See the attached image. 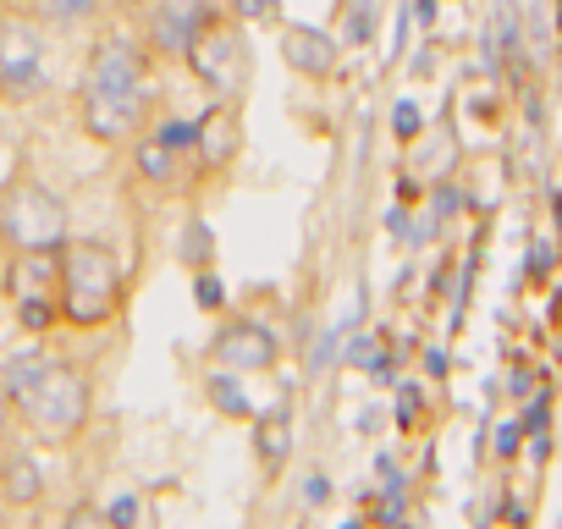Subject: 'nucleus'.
I'll return each instance as SVG.
<instances>
[{
	"label": "nucleus",
	"instance_id": "nucleus-1",
	"mask_svg": "<svg viewBox=\"0 0 562 529\" xmlns=\"http://www.w3.org/2000/svg\"><path fill=\"white\" fill-rule=\"evenodd\" d=\"M0 381H7V397L18 408V419L45 436V441H72L89 414H94V392H89V375L72 370L67 359L56 353H40V348H23L0 364Z\"/></svg>",
	"mask_w": 562,
	"mask_h": 529
},
{
	"label": "nucleus",
	"instance_id": "nucleus-2",
	"mask_svg": "<svg viewBox=\"0 0 562 529\" xmlns=\"http://www.w3.org/2000/svg\"><path fill=\"white\" fill-rule=\"evenodd\" d=\"M149 111V61L133 40L111 34L94 45L83 72V133L94 144H133Z\"/></svg>",
	"mask_w": 562,
	"mask_h": 529
},
{
	"label": "nucleus",
	"instance_id": "nucleus-3",
	"mask_svg": "<svg viewBox=\"0 0 562 529\" xmlns=\"http://www.w3.org/2000/svg\"><path fill=\"white\" fill-rule=\"evenodd\" d=\"M61 259V320L78 331H100L122 315V259L94 237H67Z\"/></svg>",
	"mask_w": 562,
	"mask_h": 529
},
{
	"label": "nucleus",
	"instance_id": "nucleus-4",
	"mask_svg": "<svg viewBox=\"0 0 562 529\" xmlns=\"http://www.w3.org/2000/svg\"><path fill=\"white\" fill-rule=\"evenodd\" d=\"M0 243H12L18 254H29V248H61L67 243V204L45 182L18 177L7 193H0Z\"/></svg>",
	"mask_w": 562,
	"mask_h": 529
},
{
	"label": "nucleus",
	"instance_id": "nucleus-5",
	"mask_svg": "<svg viewBox=\"0 0 562 529\" xmlns=\"http://www.w3.org/2000/svg\"><path fill=\"white\" fill-rule=\"evenodd\" d=\"M7 299L23 331H50L61 320V259L56 248H29L7 264Z\"/></svg>",
	"mask_w": 562,
	"mask_h": 529
},
{
	"label": "nucleus",
	"instance_id": "nucleus-6",
	"mask_svg": "<svg viewBox=\"0 0 562 529\" xmlns=\"http://www.w3.org/2000/svg\"><path fill=\"white\" fill-rule=\"evenodd\" d=\"M188 67H193V78L204 83V89H215L221 100H232L243 83H248V40H243V29L237 23H221V18H210L204 29H199V40L188 45V56H182Z\"/></svg>",
	"mask_w": 562,
	"mask_h": 529
},
{
	"label": "nucleus",
	"instance_id": "nucleus-7",
	"mask_svg": "<svg viewBox=\"0 0 562 529\" xmlns=\"http://www.w3.org/2000/svg\"><path fill=\"white\" fill-rule=\"evenodd\" d=\"M45 29L34 18L0 12V94H40L45 89Z\"/></svg>",
	"mask_w": 562,
	"mask_h": 529
},
{
	"label": "nucleus",
	"instance_id": "nucleus-8",
	"mask_svg": "<svg viewBox=\"0 0 562 529\" xmlns=\"http://www.w3.org/2000/svg\"><path fill=\"white\" fill-rule=\"evenodd\" d=\"M210 359L221 370H237V375H265L276 370L281 359V337L265 326V320H226L215 337H210Z\"/></svg>",
	"mask_w": 562,
	"mask_h": 529
},
{
	"label": "nucleus",
	"instance_id": "nucleus-9",
	"mask_svg": "<svg viewBox=\"0 0 562 529\" xmlns=\"http://www.w3.org/2000/svg\"><path fill=\"white\" fill-rule=\"evenodd\" d=\"M210 18H215V0H149V45L160 56H188V45Z\"/></svg>",
	"mask_w": 562,
	"mask_h": 529
},
{
	"label": "nucleus",
	"instance_id": "nucleus-10",
	"mask_svg": "<svg viewBox=\"0 0 562 529\" xmlns=\"http://www.w3.org/2000/svg\"><path fill=\"white\" fill-rule=\"evenodd\" d=\"M243 149V122L226 100H215L199 122H193V155H199V171H226Z\"/></svg>",
	"mask_w": 562,
	"mask_h": 529
},
{
	"label": "nucleus",
	"instance_id": "nucleus-11",
	"mask_svg": "<svg viewBox=\"0 0 562 529\" xmlns=\"http://www.w3.org/2000/svg\"><path fill=\"white\" fill-rule=\"evenodd\" d=\"M281 56H288V67L304 72V78H331L342 40H331L326 29H310V23H288L281 29Z\"/></svg>",
	"mask_w": 562,
	"mask_h": 529
},
{
	"label": "nucleus",
	"instance_id": "nucleus-12",
	"mask_svg": "<svg viewBox=\"0 0 562 529\" xmlns=\"http://www.w3.org/2000/svg\"><path fill=\"white\" fill-rule=\"evenodd\" d=\"M254 458L265 469V480H276L293 458V414L288 408H265L254 414Z\"/></svg>",
	"mask_w": 562,
	"mask_h": 529
},
{
	"label": "nucleus",
	"instance_id": "nucleus-13",
	"mask_svg": "<svg viewBox=\"0 0 562 529\" xmlns=\"http://www.w3.org/2000/svg\"><path fill=\"white\" fill-rule=\"evenodd\" d=\"M45 496V469L34 452L12 447V452H0V502H12V507H34Z\"/></svg>",
	"mask_w": 562,
	"mask_h": 529
},
{
	"label": "nucleus",
	"instance_id": "nucleus-14",
	"mask_svg": "<svg viewBox=\"0 0 562 529\" xmlns=\"http://www.w3.org/2000/svg\"><path fill=\"white\" fill-rule=\"evenodd\" d=\"M133 166H138V177L155 182V188H177V177H182V155H177L160 133H138V138H133Z\"/></svg>",
	"mask_w": 562,
	"mask_h": 529
},
{
	"label": "nucleus",
	"instance_id": "nucleus-15",
	"mask_svg": "<svg viewBox=\"0 0 562 529\" xmlns=\"http://www.w3.org/2000/svg\"><path fill=\"white\" fill-rule=\"evenodd\" d=\"M204 397H210V408H215L221 419H254V403H248L237 370H221V364H215V370L204 375Z\"/></svg>",
	"mask_w": 562,
	"mask_h": 529
},
{
	"label": "nucleus",
	"instance_id": "nucleus-16",
	"mask_svg": "<svg viewBox=\"0 0 562 529\" xmlns=\"http://www.w3.org/2000/svg\"><path fill=\"white\" fill-rule=\"evenodd\" d=\"M177 259L193 264V271H204V264L215 259V237H210L204 221H188V232H182V243H177Z\"/></svg>",
	"mask_w": 562,
	"mask_h": 529
},
{
	"label": "nucleus",
	"instance_id": "nucleus-17",
	"mask_svg": "<svg viewBox=\"0 0 562 529\" xmlns=\"http://www.w3.org/2000/svg\"><path fill=\"white\" fill-rule=\"evenodd\" d=\"M105 518H111V529H149V507H144V496H138V491L111 496Z\"/></svg>",
	"mask_w": 562,
	"mask_h": 529
},
{
	"label": "nucleus",
	"instance_id": "nucleus-18",
	"mask_svg": "<svg viewBox=\"0 0 562 529\" xmlns=\"http://www.w3.org/2000/svg\"><path fill=\"white\" fill-rule=\"evenodd\" d=\"M226 282L210 271V264H204V271H193V304H199V315H221L226 309Z\"/></svg>",
	"mask_w": 562,
	"mask_h": 529
},
{
	"label": "nucleus",
	"instance_id": "nucleus-19",
	"mask_svg": "<svg viewBox=\"0 0 562 529\" xmlns=\"http://www.w3.org/2000/svg\"><path fill=\"white\" fill-rule=\"evenodd\" d=\"M375 40V0H359V12H348V23H342V45H370Z\"/></svg>",
	"mask_w": 562,
	"mask_h": 529
},
{
	"label": "nucleus",
	"instance_id": "nucleus-20",
	"mask_svg": "<svg viewBox=\"0 0 562 529\" xmlns=\"http://www.w3.org/2000/svg\"><path fill=\"white\" fill-rule=\"evenodd\" d=\"M34 12L45 23H83L94 12V0H34Z\"/></svg>",
	"mask_w": 562,
	"mask_h": 529
},
{
	"label": "nucleus",
	"instance_id": "nucleus-21",
	"mask_svg": "<svg viewBox=\"0 0 562 529\" xmlns=\"http://www.w3.org/2000/svg\"><path fill=\"white\" fill-rule=\"evenodd\" d=\"M419 127H425L419 105H414V100H397V105H392V138H397V144H414Z\"/></svg>",
	"mask_w": 562,
	"mask_h": 529
},
{
	"label": "nucleus",
	"instance_id": "nucleus-22",
	"mask_svg": "<svg viewBox=\"0 0 562 529\" xmlns=\"http://www.w3.org/2000/svg\"><path fill=\"white\" fill-rule=\"evenodd\" d=\"M342 342H348V326L326 331V337H321V348H315V359H310V375H326V370L342 359Z\"/></svg>",
	"mask_w": 562,
	"mask_h": 529
},
{
	"label": "nucleus",
	"instance_id": "nucleus-23",
	"mask_svg": "<svg viewBox=\"0 0 562 529\" xmlns=\"http://www.w3.org/2000/svg\"><path fill=\"white\" fill-rule=\"evenodd\" d=\"M375 353H381V342H375L370 331H353V337L342 342V364H353V370H370Z\"/></svg>",
	"mask_w": 562,
	"mask_h": 529
},
{
	"label": "nucleus",
	"instance_id": "nucleus-24",
	"mask_svg": "<svg viewBox=\"0 0 562 529\" xmlns=\"http://www.w3.org/2000/svg\"><path fill=\"white\" fill-rule=\"evenodd\" d=\"M155 133H160V138L177 149V155H193V122H182V116H166Z\"/></svg>",
	"mask_w": 562,
	"mask_h": 529
},
{
	"label": "nucleus",
	"instance_id": "nucleus-25",
	"mask_svg": "<svg viewBox=\"0 0 562 529\" xmlns=\"http://www.w3.org/2000/svg\"><path fill=\"white\" fill-rule=\"evenodd\" d=\"M18 408H12V397H7V381H0V452H12L18 447Z\"/></svg>",
	"mask_w": 562,
	"mask_h": 529
},
{
	"label": "nucleus",
	"instance_id": "nucleus-26",
	"mask_svg": "<svg viewBox=\"0 0 562 529\" xmlns=\"http://www.w3.org/2000/svg\"><path fill=\"white\" fill-rule=\"evenodd\" d=\"M61 529H111V518H105V507H89V502H83V507H72V513H67V524H61Z\"/></svg>",
	"mask_w": 562,
	"mask_h": 529
},
{
	"label": "nucleus",
	"instance_id": "nucleus-27",
	"mask_svg": "<svg viewBox=\"0 0 562 529\" xmlns=\"http://www.w3.org/2000/svg\"><path fill=\"white\" fill-rule=\"evenodd\" d=\"M232 18L237 23H265V18H276V0H232Z\"/></svg>",
	"mask_w": 562,
	"mask_h": 529
},
{
	"label": "nucleus",
	"instance_id": "nucleus-28",
	"mask_svg": "<svg viewBox=\"0 0 562 529\" xmlns=\"http://www.w3.org/2000/svg\"><path fill=\"white\" fill-rule=\"evenodd\" d=\"M326 502H331V480H326V474H310V480H304V507L321 513Z\"/></svg>",
	"mask_w": 562,
	"mask_h": 529
},
{
	"label": "nucleus",
	"instance_id": "nucleus-29",
	"mask_svg": "<svg viewBox=\"0 0 562 529\" xmlns=\"http://www.w3.org/2000/svg\"><path fill=\"white\" fill-rule=\"evenodd\" d=\"M518 441H524V425H502V430H496V452H502V458H513Z\"/></svg>",
	"mask_w": 562,
	"mask_h": 529
},
{
	"label": "nucleus",
	"instance_id": "nucleus-30",
	"mask_svg": "<svg viewBox=\"0 0 562 529\" xmlns=\"http://www.w3.org/2000/svg\"><path fill=\"white\" fill-rule=\"evenodd\" d=\"M414 408H419V386H403V425H414Z\"/></svg>",
	"mask_w": 562,
	"mask_h": 529
},
{
	"label": "nucleus",
	"instance_id": "nucleus-31",
	"mask_svg": "<svg viewBox=\"0 0 562 529\" xmlns=\"http://www.w3.org/2000/svg\"><path fill=\"white\" fill-rule=\"evenodd\" d=\"M425 370H430V375H447V353L430 348V353H425Z\"/></svg>",
	"mask_w": 562,
	"mask_h": 529
},
{
	"label": "nucleus",
	"instance_id": "nucleus-32",
	"mask_svg": "<svg viewBox=\"0 0 562 529\" xmlns=\"http://www.w3.org/2000/svg\"><path fill=\"white\" fill-rule=\"evenodd\" d=\"M337 529H370V524H364V518H348V524H337Z\"/></svg>",
	"mask_w": 562,
	"mask_h": 529
},
{
	"label": "nucleus",
	"instance_id": "nucleus-33",
	"mask_svg": "<svg viewBox=\"0 0 562 529\" xmlns=\"http://www.w3.org/2000/svg\"><path fill=\"white\" fill-rule=\"evenodd\" d=\"M12 7H18V0H0V12H12Z\"/></svg>",
	"mask_w": 562,
	"mask_h": 529
},
{
	"label": "nucleus",
	"instance_id": "nucleus-34",
	"mask_svg": "<svg viewBox=\"0 0 562 529\" xmlns=\"http://www.w3.org/2000/svg\"><path fill=\"white\" fill-rule=\"evenodd\" d=\"M127 7H149V0H127Z\"/></svg>",
	"mask_w": 562,
	"mask_h": 529
},
{
	"label": "nucleus",
	"instance_id": "nucleus-35",
	"mask_svg": "<svg viewBox=\"0 0 562 529\" xmlns=\"http://www.w3.org/2000/svg\"><path fill=\"white\" fill-rule=\"evenodd\" d=\"M557 215H562V193H557Z\"/></svg>",
	"mask_w": 562,
	"mask_h": 529
}]
</instances>
